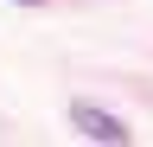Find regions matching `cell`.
<instances>
[{
  "mask_svg": "<svg viewBox=\"0 0 153 147\" xmlns=\"http://www.w3.org/2000/svg\"><path fill=\"white\" fill-rule=\"evenodd\" d=\"M70 122H76V134H89V141H108V147H121L128 141V128L108 115V109H89V102H76L70 109Z\"/></svg>",
  "mask_w": 153,
  "mask_h": 147,
  "instance_id": "6da1fadb",
  "label": "cell"
},
{
  "mask_svg": "<svg viewBox=\"0 0 153 147\" xmlns=\"http://www.w3.org/2000/svg\"><path fill=\"white\" fill-rule=\"evenodd\" d=\"M19 7H45V0H19Z\"/></svg>",
  "mask_w": 153,
  "mask_h": 147,
  "instance_id": "7a4b0ae2",
  "label": "cell"
}]
</instances>
